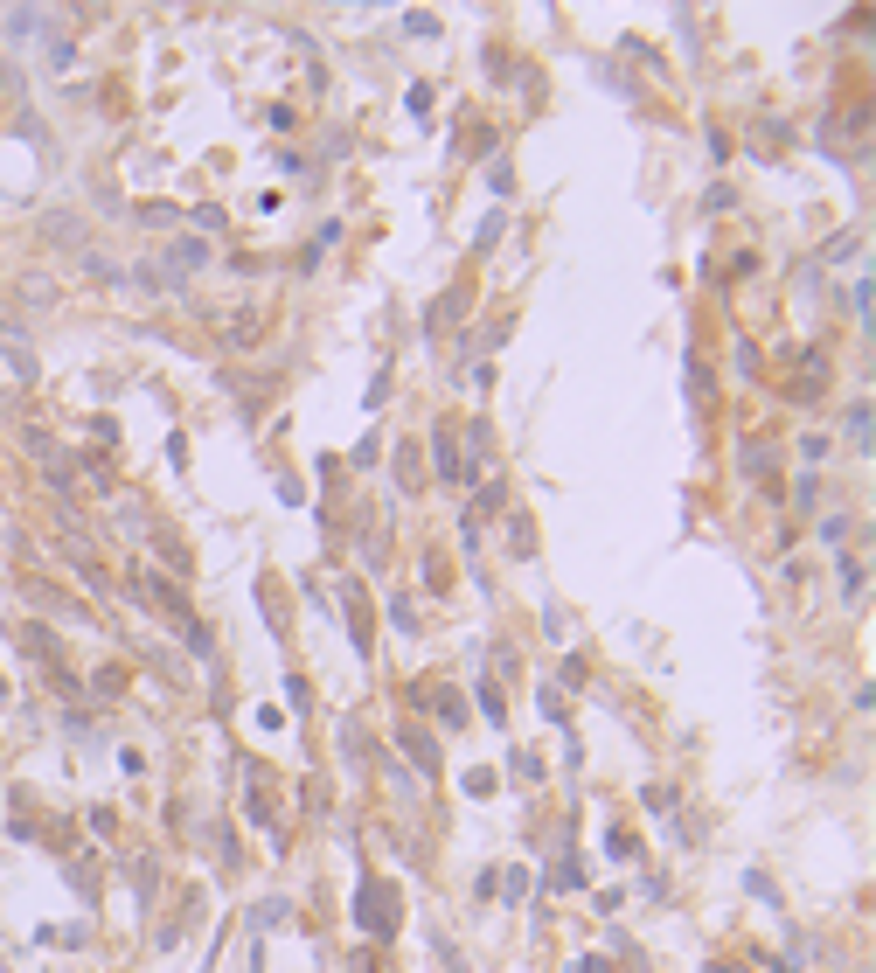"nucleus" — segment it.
Segmentation results:
<instances>
[{"label": "nucleus", "instance_id": "obj_3", "mask_svg": "<svg viewBox=\"0 0 876 973\" xmlns=\"http://www.w3.org/2000/svg\"><path fill=\"white\" fill-rule=\"evenodd\" d=\"M42 237H56L63 251H84V223L77 216H42Z\"/></svg>", "mask_w": 876, "mask_h": 973}, {"label": "nucleus", "instance_id": "obj_1", "mask_svg": "<svg viewBox=\"0 0 876 973\" xmlns=\"http://www.w3.org/2000/svg\"><path fill=\"white\" fill-rule=\"evenodd\" d=\"M362 932H397V890L383 876H362Z\"/></svg>", "mask_w": 876, "mask_h": 973}, {"label": "nucleus", "instance_id": "obj_4", "mask_svg": "<svg viewBox=\"0 0 876 973\" xmlns=\"http://www.w3.org/2000/svg\"><path fill=\"white\" fill-rule=\"evenodd\" d=\"M466 466H459V445H452V431H438V480H459Z\"/></svg>", "mask_w": 876, "mask_h": 973}, {"label": "nucleus", "instance_id": "obj_5", "mask_svg": "<svg viewBox=\"0 0 876 973\" xmlns=\"http://www.w3.org/2000/svg\"><path fill=\"white\" fill-rule=\"evenodd\" d=\"M348 973H383V960H376V953H355V960H348Z\"/></svg>", "mask_w": 876, "mask_h": 973}, {"label": "nucleus", "instance_id": "obj_2", "mask_svg": "<svg viewBox=\"0 0 876 973\" xmlns=\"http://www.w3.org/2000/svg\"><path fill=\"white\" fill-rule=\"evenodd\" d=\"M411 758H418V772H438V744H432V730H418V723H404V737H397Z\"/></svg>", "mask_w": 876, "mask_h": 973}]
</instances>
